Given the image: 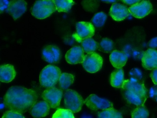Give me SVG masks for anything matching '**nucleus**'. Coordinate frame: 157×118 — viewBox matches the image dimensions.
<instances>
[{
    "label": "nucleus",
    "mask_w": 157,
    "mask_h": 118,
    "mask_svg": "<svg viewBox=\"0 0 157 118\" xmlns=\"http://www.w3.org/2000/svg\"><path fill=\"white\" fill-rule=\"evenodd\" d=\"M37 92L24 87L14 86L8 89L3 97V102L10 111L24 113L30 111L37 102Z\"/></svg>",
    "instance_id": "obj_1"
},
{
    "label": "nucleus",
    "mask_w": 157,
    "mask_h": 118,
    "mask_svg": "<svg viewBox=\"0 0 157 118\" xmlns=\"http://www.w3.org/2000/svg\"><path fill=\"white\" fill-rule=\"evenodd\" d=\"M122 88L125 99L129 104L137 106L144 105L148 97L147 90L144 82L133 79L124 80Z\"/></svg>",
    "instance_id": "obj_2"
},
{
    "label": "nucleus",
    "mask_w": 157,
    "mask_h": 118,
    "mask_svg": "<svg viewBox=\"0 0 157 118\" xmlns=\"http://www.w3.org/2000/svg\"><path fill=\"white\" fill-rule=\"evenodd\" d=\"M61 74V70L57 66L50 65H47L40 73V85L47 88L53 87L56 85Z\"/></svg>",
    "instance_id": "obj_3"
},
{
    "label": "nucleus",
    "mask_w": 157,
    "mask_h": 118,
    "mask_svg": "<svg viewBox=\"0 0 157 118\" xmlns=\"http://www.w3.org/2000/svg\"><path fill=\"white\" fill-rule=\"evenodd\" d=\"M56 6L54 0L36 1L31 9V13L38 19H44L56 11Z\"/></svg>",
    "instance_id": "obj_4"
},
{
    "label": "nucleus",
    "mask_w": 157,
    "mask_h": 118,
    "mask_svg": "<svg viewBox=\"0 0 157 118\" xmlns=\"http://www.w3.org/2000/svg\"><path fill=\"white\" fill-rule=\"evenodd\" d=\"M64 103L66 108L70 110L73 113H76L81 110L84 100L78 92L68 89L64 95Z\"/></svg>",
    "instance_id": "obj_5"
},
{
    "label": "nucleus",
    "mask_w": 157,
    "mask_h": 118,
    "mask_svg": "<svg viewBox=\"0 0 157 118\" xmlns=\"http://www.w3.org/2000/svg\"><path fill=\"white\" fill-rule=\"evenodd\" d=\"M102 65V58L95 52L87 53L85 55L84 61L82 63L84 69L91 73H96L101 70Z\"/></svg>",
    "instance_id": "obj_6"
},
{
    "label": "nucleus",
    "mask_w": 157,
    "mask_h": 118,
    "mask_svg": "<svg viewBox=\"0 0 157 118\" xmlns=\"http://www.w3.org/2000/svg\"><path fill=\"white\" fill-rule=\"evenodd\" d=\"M94 32L95 29L92 24L81 21L76 24V32L73 37L77 41L81 43L83 40L92 37Z\"/></svg>",
    "instance_id": "obj_7"
},
{
    "label": "nucleus",
    "mask_w": 157,
    "mask_h": 118,
    "mask_svg": "<svg viewBox=\"0 0 157 118\" xmlns=\"http://www.w3.org/2000/svg\"><path fill=\"white\" fill-rule=\"evenodd\" d=\"M63 96V91L57 88H48L42 94V98L50 108H57L59 106Z\"/></svg>",
    "instance_id": "obj_8"
},
{
    "label": "nucleus",
    "mask_w": 157,
    "mask_h": 118,
    "mask_svg": "<svg viewBox=\"0 0 157 118\" xmlns=\"http://www.w3.org/2000/svg\"><path fill=\"white\" fill-rule=\"evenodd\" d=\"M85 105L92 110H104L113 108L112 102L108 100L99 97L95 94L90 95L84 101Z\"/></svg>",
    "instance_id": "obj_9"
},
{
    "label": "nucleus",
    "mask_w": 157,
    "mask_h": 118,
    "mask_svg": "<svg viewBox=\"0 0 157 118\" xmlns=\"http://www.w3.org/2000/svg\"><path fill=\"white\" fill-rule=\"evenodd\" d=\"M152 10L151 2L147 0H143L128 7L129 13L134 17L141 18L148 15Z\"/></svg>",
    "instance_id": "obj_10"
},
{
    "label": "nucleus",
    "mask_w": 157,
    "mask_h": 118,
    "mask_svg": "<svg viewBox=\"0 0 157 118\" xmlns=\"http://www.w3.org/2000/svg\"><path fill=\"white\" fill-rule=\"evenodd\" d=\"M7 9L13 19L16 20L26 12L27 3L25 0H12Z\"/></svg>",
    "instance_id": "obj_11"
},
{
    "label": "nucleus",
    "mask_w": 157,
    "mask_h": 118,
    "mask_svg": "<svg viewBox=\"0 0 157 118\" xmlns=\"http://www.w3.org/2000/svg\"><path fill=\"white\" fill-rule=\"evenodd\" d=\"M43 59L49 63H57L61 59V52L56 46L48 45L43 49Z\"/></svg>",
    "instance_id": "obj_12"
},
{
    "label": "nucleus",
    "mask_w": 157,
    "mask_h": 118,
    "mask_svg": "<svg viewBox=\"0 0 157 118\" xmlns=\"http://www.w3.org/2000/svg\"><path fill=\"white\" fill-rule=\"evenodd\" d=\"M142 65L147 70L157 69V51L149 49L144 52L141 58Z\"/></svg>",
    "instance_id": "obj_13"
},
{
    "label": "nucleus",
    "mask_w": 157,
    "mask_h": 118,
    "mask_svg": "<svg viewBox=\"0 0 157 118\" xmlns=\"http://www.w3.org/2000/svg\"><path fill=\"white\" fill-rule=\"evenodd\" d=\"M84 53L81 47L74 46L66 53V61L71 64L82 63L85 57Z\"/></svg>",
    "instance_id": "obj_14"
},
{
    "label": "nucleus",
    "mask_w": 157,
    "mask_h": 118,
    "mask_svg": "<svg viewBox=\"0 0 157 118\" xmlns=\"http://www.w3.org/2000/svg\"><path fill=\"white\" fill-rule=\"evenodd\" d=\"M128 8L126 6L117 3L113 4L110 10V15L116 21H120L125 19L129 14Z\"/></svg>",
    "instance_id": "obj_15"
},
{
    "label": "nucleus",
    "mask_w": 157,
    "mask_h": 118,
    "mask_svg": "<svg viewBox=\"0 0 157 118\" xmlns=\"http://www.w3.org/2000/svg\"><path fill=\"white\" fill-rule=\"evenodd\" d=\"M50 108V106L44 100L39 101L35 103L29 112L34 118H43L49 114Z\"/></svg>",
    "instance_id": "obj_16"
},
{
    "label": "nucleus",
    "mask_w": 157,
    "mask_h": 118,
    "mask_svg": "<svg viewBox=\"0 0 157 118\" xmlns=\"http://www.w3.org/2000/svg\"><path fill=\"white\" fill-rule=\"evenodd\" d=\"M16 72L14 66L11 64L3 65L0 67V80L4 83H10L14 79Z\"/></svg>",
    "instance_id": "obj_17"
},
{
    "label": "nucleus",
    "mask_w": 157,
    "mask_h": 118,
    "mask_svg": "<svg viewBox=\"0 0 157 118\" xmlns=\"http://www.w3.org/2000/svg\"><path fill=\"white\" fill-rule=\"evenodd\" d=\"M128 56L124 52L114 50L110 55V61L113 66L116 68H122L125 65Z\"/></svg>",
    "instance_id": "obj_18"
},
{
    "label": "nucleus",
    "mask_w": 157,
    "mask_h": 118,
    "mask_svg": "<svg viewBox=\"0 0 157 118\" xmlns=\"http://www.w3.org/2000/svg\"><path fill=\"white\" fill-rule=\"evenodd\" d=\"M124 72L122 68L115 69L111 75L110 83L111 85L117 88H122L124 84Z\"/></svg>",
    "instance_id": "obj_19"
},
{
    "label": "nucleus",
    "mask_w": 157,
    "mask_h": 118,
    "mask_svg": "<svg viewBox=\"0 0 157 118\" xmlns=\"http://www.w3.org/2000/svg\"><path fill=\"white\" fill-rule=\"evenodd\" d=\"M81 43L82 48L86 53L94 52L98 49V43L91 37L83 40Z\"/></svg>",
    "instance_id": "obj_20"
},
{
    "label": "nucleus",
    "mask_w": 157,
    "mask_h": 118,
    "mask_svg": "<svg viewBox=\"0 0 157 118\" xmlns=\"http://www.w3.org/2000/svg\"><path fill=\"white\" fill-rule=\"evenodd\" d=\"M74 81V77L73 75L68 73H62L59 79V85L62 89H67Z\"/></svg>",
    "instance_id": "obj_21"
},
{
    "label": "nucleus",
    "mask_w": 157,
    "mask_h": 118,
    "mask_svg": "<svg viewBox=\"0 0 157 118\" xmlns=\"http://www.w3.org/2000/svg\"><path fill=\"white\" fill-rule=\"evenodd\" d=\"M59 12H68L74 5L73 0H54Z\"/></svg>",
    "instance_id": "obj_22"
},
{
    "label": "nucleus",
    "mask_w": 157,
    "mask_h": 118,
    "mask_svg": "<svg viewBox=\"0 0 157 118\" xmlns=\"http://www.w3.org/2000/svg\"><path fill=\"white\" fill-rule=\"evenodd\" d=\"M98 118H123L122 113L113 108L98 112Z\"/></svg>",
    "instance_id": "obj_23"
},
{
    "label": "nucleus",
    "mask_w": 157,
    "mask_h": 118,
    "mask_svg": "<svg viewBox=\"0 0 157 118\" xmlns=\"http://www.w3.org/2000/svg\"><path fill=\"white\" fill-rule=\"evenodd\" d=\"M114 47L113 41L108 38H104L98 44V49L104 53L111 52Z\"/></svg>",
    "instance_id": "obj_24"
},
{
    "label": "nucleus",
    "mask_w": 157,
    "mask_h": 118,
    "mask_svg": "<svg viewBox=\"0 0 157 118\" xmlns=\"http://www.w3.org/2000/svg\"><path fill=\"white\" fill-rule=\"evenodd\" d=\"M149 112L144 105L137 106L131 112V118H148Z\"/></svg>",
    "instance_id": "obj_25"
},
{
    "label": "nucleus",
    "mask_w": 157,
    "mask_h": 118,
    "mask_svg": "<svg viewBox=\"0 0 157 118\" xmlns=\"http://www.w3.org/2000/svg\"><path fill=\"white\" fill-rule=\"evenodd\" d=\"M107 19V15L103 12H100L94 15L92 19L93 25L97 27H101L103 26Z\"/></svg>",
    "instance_id": "obj_26"
},
{
    "label": "nucleus",
    "mask_w": 157,
    "mask_h": 118,
    "mask_svg": "<svg viewBox=\"0 0 157 118\" xmlns=\"http://www.w3.org/2000/svg\"><path fill=\"white\" fill-rule=\"evenodd\" d=\"M52 118H75L73 112L68 109L59 108L53 114Z\"/></svg>",
    "instance_id": "obj_27"
},
{
    "label": "nucleus",
    "mask_w": 157,
    "mask_h": 118,
    "mask_svg": "<svg viewBox=\"0 0 157 118\" xmlns=\"http://www.w3.org/2000/svg\"><path fill=\"white\" fill-rule=\"evenodd\" d=\"M130 79L139 81V82H143V75L140 69L135 68L131 69L129 73Z\"/></svg>",
    "instance_id": "obj_28"
},
{
    "label": "nucleus",
    "mask_w": 157,
    "mask_h": 118,
    "mask_svg": "<svg viewBox=\"0 0 157 118\" xmlns=\"http://www.w3.org/2000/svg\"><path fill=\"white\" fill-rule=\"evenodd\" d=\"M2 118H25L21 113L15 112L13 111L5 112L2 116Z\"/></svg>",
    "instance_id": "obj_29"
},
{
    "label": "nucleus",
    "mask_w": 157,
    "mask_h": 118,
    "mask_svg": "<svg viewBox=\"0 0 157 118\" xmlns=\"http://www.w3.org/2000/svg\"><path fill=\"white\" fill-rule=\"evenodd\" d=\"M149 96L153 100L157 102V85L151 88L149 91Z\"/></svg>",
    "instance_id": "obj_30"
},
{
    "label": "nucleus",
    "mask_w": 157,
    "mask_h": 118,
    "mask_svg": "<svg viewBox=\"0 0 157 118\" xmlns=\"http://www.w3.org/2000/svg\"><path fill=\"white\" fill-rule=\"evenodd\" d=\"M148 45L151 49H157V37L151 39L148 43Z\"/></svg>",
    "instance_id": "obj_31"
},
{
    "label": "nucleus",
    "mask_w": 157,
    "mask_h": 118,
    "mask_svg": "<svg viewBox=\"0 0 157 118\" xmlns=\"http://www.w3.org/2000/svg\"><path fill=\"white\" fill-rule=\"evenodd\" d=\"M150 77L154 85H157V69H154L151 73Z\"/></svg>",
    "instance_id": "obj_32"
},
{
    "label": "nucleus",
    "mask_w": 157,
    "mask_h": 118,
    "mask_svg": "<svg viewBox=\"0 0 157 118\" xmlns=\"http://www.w3.org/2000/svg\"><path fill=\"white\" fill-rule=\"evenodd\" d=\"M120 1H122L126 4L132 6L135 4L139 2L141 0H120Z\"/></svg>",
    "instance_id": "obj_33"
},
{
    "label": "nucleus",
    "mask_w": 157,
    "mask_h": 118,
    "mask_svg": "<svg viewBox=\"0 0 157 118\" xmlns=\"http://www.w3.org/2000/svg\"><path fill=\"white\" fill-rule=\"evenodd\" d=\"M10 2H7V0H1V10L2 12L4 8H8Z\"/></svg>",
    "instance_id": "obj_34"
},
{
    "label": "nucleus",
    "mask_w": 157,
    "mask_h": 118,
    "mask_svg": "<svg viewBox=\"0 0 157 118\" xmlns=\"http://www.w3.org/2000/svg\"><path fill=\"white\" fill-rule=\"evenodd\" d=\"M104 2L107 3H117L118 2V0H101Z\"/></svg>",
    "instance_id": "obj_35"
}]
</instances>
